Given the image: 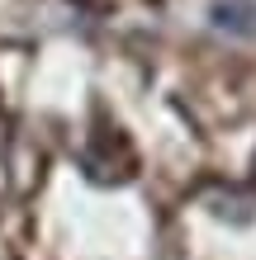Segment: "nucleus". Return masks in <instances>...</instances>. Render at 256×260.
<instances>
[{"mask_svg": "<svg viewBox=\"0 0 256 260\" xmlns=\"http://www.w3.org/2000/svg\"><path fill=\"white\" fill-rule=\"evenodd\" d=\"M251 19H256V14H251L247 5H218V10H214V24H218V28H233V34H256Z\"/></svg>", "mask_w": 256, "mask_h": 260, "instance_id": "f257e3e1", "label": "nucleus"}]
</instances>
